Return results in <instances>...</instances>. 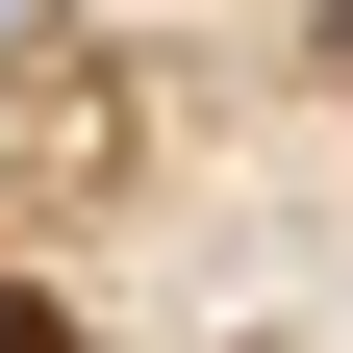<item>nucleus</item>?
<instances>
[{
	"label": "nucleus",
	"instance_id": "f257e3e1",
	"mask_svg": "<svg viewBox=\"0 0 353 353\" xmlns=\"http://www.w3.org/2000/svg\"><path fill=\"white\" fill-rule=\"evenodd\" d=\"M328 76H353V0H328Z\"/></svg>",
	"mask_w": 353,
	"mask_h": 353
}]
</instances>
